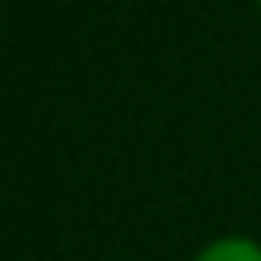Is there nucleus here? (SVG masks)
Here are the masks:
<instances>
[{
  "instance_id": "obj_1",
  "label": "nucleus",
  "mask_w": 261,
  "mask_h": 261,
  "mask_svg": "<svg viewBox=\"0 0 261 261\" xmlns=\"http://www.w3.org/2000/svg\"><path fill=\"white\" fill-rule=\"evenodd\" d=\"M192 261H261V242L250 234H223L212 238Z\"/></svg>"
},
{
  "instance_id": "obj_2",
  "label": "nucleus",
  "mask_w": 261,
  "mask_h": 261,
  "mask_svg": "<svg viewBox=\"0 0 261 261\" xmlns=\"http://www.w3.org/2000/svg\"><path fill=\"white\" fill-rule=\"evenodd\" d=\"M257 8H261V0H257Z\"/></svg>"
}]
</instances>
